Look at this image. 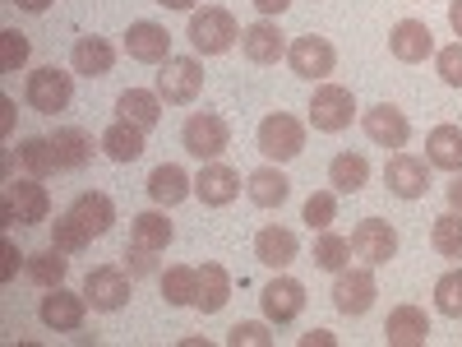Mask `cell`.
Masks as SVG:
<instances>
[{"mask_svg":"<svg viewBox=\"0 0 462 347\" xmlns=\"http://www.w3.org/2000/svg\"><path fill=\"white\" fill-rule=\"evenodd\" d=\"M241 33H245V28L236 23V14L222 10V5L195 10V14H189V28H185L195 56H222V52H231V47L241 42Z\"/></svg>","mask_w":462,"mask_h":347,"instance_id":"6da1fadb","label":"cell"},{"mask_svg":"<svg viewBox=\"0 0 462 347\" xmlns=\"http://www.w3.org/2000/svg\"><path fill=\"white\" fill-rule=\"evenodd\" d=\"M0 222H19V227H42L51 222V195L47 185L28 176V181H10L0 195Z\"/></svg>","mask_w":462,"mask_h":347,"instance_id":"7a4b0ae2","label":"cell"},{"mask_svg":"<svg viewBox=\"0 0 462 347\" xmlns=\"http://www.w3.org/2000/svg\"><path fill=\"white\" fill-rule=\"evenodd\" d=\"M84 296H88L93 311L116 315V311H125L130 296H134V274L125 264H97V268H88V278H84Z\"/></svg>","mask_w":462,"mask_h":347,"instance_id":"3957f363","label":"cell"},{"mask_svg":"<svg viewBox=\"0 0 462 347\" xmlns=\"http://www.w3.org/2000/svg\"><path fill=\"white\" fill-rule=\"evenodd\" d=\"M180 144H185L189 158H199V163L222 158L226 144H231L226 116H217V111H189V116H185V126H180Z\"/></svg>","mask_w":462,"mask_h":347,"instance_id":"277c9868","label":"cell"},{"mask_svg":"<svg viewBox=\"0 0 462 347\" xmlns=\"http://www.w3.org/2000/svg\"><path fill=\"white\" fill-rule=\"evenodd\" d=\"M259 153L268 163H291L305 153V126L296 121L291 111H268L263 121H259Z\"/></svg>","mask_w":462,"mask_h":347,"instance_id":"5b68a950","label":"cell"},{"mask_svg":"<svg viewBox=\"0 0 462 347\" xmlns=\"http://www.w3.org/2000/svg\"><path fill=\"white\" fill-rule=\"evenodd\" d=\"M287 65H291L296 80H305V84H324L328 74L337 70V47L328 42V37H319V33L291 37V47H287Z\"/></svg>","mask_w":462,"mask_h":347,"instance_id":"8992f818","label":"cell"},{"mask_svg":"<svg viewBox=\"0 0 462 347\" xmlns=\"http://www.w3.org/2000/svg\"><path fill=\"white\" fill-rule=\"evenodd\" d=\"M204 93V65L199 56H167L158 70V98L167 107H189Z\"/></svg>","mask_w":462,"mask_h":347,"instance_id":"52a82bcc","label":"cell"},{"mask_svg":"<svg viewBox=\"0 0 462 347\" xmlns=\"http://www.w3.org/2000/svg\"><path fill=\"white\" fill-rule=\"evenodd\" d=\"M23 102L37 111V116H56L74 102V74H65L60 65H42L28 74L23 84Z\"/></svg>","mask_w":462,"mask_h":347,"instance_id":"ba28073f","label":"cell"},{"mask_svg":"<svg viewBox=\"0 0 462 347\" xmlns=\"http://www.w3.org/2000/svg\"><path fill=\"white\" fill-rule=\"evenodd\" d=\"M305 111H310V126L319 135H342L346 126L356 121V93L342 89V84H319Z\"/></svg>","mask_w":462,"mask_h":347,"instance_id":"9c48e42d","label":"cell"},{"mask_svg":"<svg viewBox=\"0 0 462 347\" xmlns=\"http://www.w3.org/2000/svg\"><path fill=\"white\" fill-rule=\"evenodd\" d=\"M88 296L84 292H69V287H51L42 296V305H37V320H42L51 333H79L84 320H88Z\"/></svg>","mask_w":462,"mask_h":347,"instance_id":"30bf717a","label":"cell"},{"mask_svg":"<svg viewBox=\"0 0 462 347\" xmlns=\"http://www.w3.org/2000/svg\"><path fill=\"white\" fill-rule=\"evenodd\" d=\"M374 296H379V283H374V274H370V264H365V268L346 264L342 274H333V305H337L342 315L361 320L370 305H374Z\"/></svg>","mask_w":462,"mask_h":347,"instance_id":"8fae6325","label":"cell"},{"mask_svg":"<svg viewBox=\"0 0 462 347\" xmlns=\"http://www.w3.org/2000/svg\"><path fill=\"white\" fill-rule=\"evenodd\" d=\"M383 185H389V195L398 200H426V190H430V163L426 158H416V153H393L389 167H383Z\"/></svg>","mask_w":462,"mask_h":347,"instance_id":"7c38bea8","label":"cell"},{"mask_svg":"<svg viewBox=\"0 0 462 347\" xmlns=\"http://www.w3.org/2000/svg\"><path fill=\"white\" fill-rule=\"evenodd\" d=\"M361 130H365V139L379 144V148H407V139H411L407 111L393 107V102H374L370 111H361Z\"/></svg>","mask_w":462,"mask_h":347,"instance_id":"4fadbf2b","label":"cell"},{"mask_svg":"<svg viewBox=\"0 0 462 347\" xmlns=\"http://www.w3.org/2000/svg\"><path fill=\"white\" fill-rule=\"evenodd\" d=\"M352 255L365 259L370 268L389 264V259L398 255V231H393V222H383V218H361V222L352 227Z\"/></svg>","mask_w":462,"mask_h":347,"instance_id":"5bb4252c","label":"cell"},{"mask_svg":"<svg viewBox=\"0 0 462 347\" xmlns=\"http://www.w3.org/2000/svg\"><path fill=\"white\" fill-rule=\"evenodd\" d=\"M259 305H263V320L268 324H291L300 311H305V283L291 278V274H278L259 292Z\"/></svg>","mask_w":462,"mask_h":347,"instance_id":"9a60e30c","label":"cell"},{"mask_svg":"<svg viewBox=\"0 0 462 347\" xmlns=\"http://www.w3.org/2000/svg\"><path fill=\"white\" fill-rule=\"evenodd\" d=\"M389 56L402 61V65H426V61L435 56V33H430V23L398 19L393 33H389Z\"/></svg>","mask_w":462,"mask_h":347,"instance_id":"2e32d148","label":"cell"},{"mask_svg":"<svg viewBox=\"0 0 462 347\" xmlns=\"http://www.w3.org/2000/svg\"><path fill=\"white\" fill-rule=\"evenodd\" d=\"M195 195H199V204H208V209H226L231 200L241 195V172L226 167L222 158L204 163L199 176H195Z\"/></svg>","mask_w":462,"mask_h":347,"instance_id":"e0dca14e","label":"cell"},{"mask_svg":"<svg viewBox=\"0 0 462 347\" xmlns=\"http://www.w3.org/2000/svg\"><path fill=\"white\" fill-rule=\"evenodd\" d=\"M287 33L278 28V19H259V23H250L245 33H241V52H245V61L250 65H278L282 56H287Z\"/></svg>","mask_w":462,"mask_h":347,"instance_id":"ac0fdd59","label":"cell"},{"mask_svg":"<svg viewBox=\"0 0 462 347\" xmlns=\"http://www.w3.org/2000/svg\"><path fill=\"white\" fill-rule=\"evenodd\" d=\"M125 56L139 61V65H162L171 56V33L152 19H134L130 33H125Z\"/></svg>","mask_w":462,"mask_h":347,"instance_id":"d6986e66","label":"cell"},{"mask_svg":"<svg viewBox=\"0 0 462 347\" xmlns=\"http://www.w3.org/2000/svg\"><path fill=\"white\" fill-rule=\"evenodd\" d=\"M296 255H300V237H296V231L291 227H259L254 231V259L259 264H268V268H278V274H282V268H291L296 264Z\"/></svg>","mask_w":462,"mask_h":347,"instance_id":"ffe728a7","label":"cell"},{"mask_svg":"<svg viewBox=\"0 0 462 347\" xmlns=\"http://www.w3.org/2000/svg\"><path fill=\"white\" fill-rule=\"evenodd\" d=\"M143 135H148L143 126L125 121V116H116V121L102 130V153H106L111 163L130 167V163H139V158H143V148H148V139H143Z\"/></svg>","mask_w":462,"mask_h":347,"instance_id":"44dd1931","label":"cell"},{"mask_svg":"<svg viewBox=\"0 0 462 347\" xmlns=\"http://www.w3.org/2000/svg\"><path fill=\"white\" fill-rule=\"evenodd\" d=\"M426 338H430V315L420 305H398L383 320V342L389 347H426Z\"/></svg>","mask_w":462,"mask_h":347,"instance_id":"7402d4cb","label":"cell"},{"mask_svg":"<svg viewBox=\"0 0 462 347\" xmlns=\"http://www.w3.org/2000/svg\"><path fill=\"white\" fill-rule=\"evenodd\" d=\"M189 195H195V176H189L185 167L162 163V167L148 172V200L158 204V209H176V204L189 200Z\"/></svg>","mask_w":462,"mask_h":347,"instance_id":"603a6c76","label":"cell"},{"mask_svg":"<svg viewBox=\"0 0 462 347\" xmlns=\"http://www.w3.org/2000/svg\"><path fill=\"white\" fill-rule=\"evenodd\" d=\"M69 65H74V74H84V80H106L111 65H116V47L106 42V37H97V33L74 37V47H69Z\"/></svg>","mask_w":462,"mask_h":347,"instance_id":"cb8c5ba5","label":"cell"},{"mask_svg":"<svg viewBox=\"0 0 462 347\" xmlns=\"http://www.w3.org/2000/svg\"><path fill=\"white\" fill-rule=\"evenodd\" d=\"M245 195H250V204H259V209H282V204L291 200V181H287V172H282L278 163H268V167H254V172L245 176Z\"/></svg>","mask_w":462,"mask_h":347,"instance_id":"d4e9b609","label":"cell"},{"mask_svg":"<svg viewBox=\"0 0 462 347\" xmlns=\"http://www.w3.org/2000/svg\"><path fill=\"white\" fill-rule=\"evenodd\" d=\"M426 163L439 172H462V126L444 121L426 135Z\"/></svg>","mask_w":462,"mask_h":347,"instance_id":"484cf974","label":"cell"},{"mask_svg":"<svg viewBox=\"0 0 462 347\" xmlns=\"http://www.w3.org/2000/svg\"><path fill=\"white\" fill-rule=\"evenodd\" d=\"M231 301V274L222 264H199V292H195V311H204V315H217L222 305Z\"/></svg>","mask_w":462,"mask_h":347,"instance_id":"4316f807","label":"cell"},{"mask_svg":"<svg viewBox=\"0 0 462 347\" xmlns=\"http://www.w3.org/2000/svg\"><path fill=\"white\" fill-rule=\"evenodd\" d=\"M370 181V158L365 153H337V158L328 163V185L337 190V195H361Z\"/></svg>","mask_w":462,"mask_h":347,"instance_id":"83f0119b","label":"cell"},{"mask_svg":"<svg viewBox=\"0 0 462 347\" xmlns=\"http://www.w3.org/2000/svg\"><path fill=\"white\" fill-rule=\"evenodd\" d=\"M23 274H28V283H37L42 292H51V287H65V278H69V259H65V250H37V255H28L23 259Z\"/></svg>","mask_w":462,"mask_h":347,"instance_id":"f1b7e54d","label":"cell"},{"mask_svg":"<svg viewBox=\"0 0 462 347\" xmlns=\"http://www.w3.org/2000/svg\"><path fill=\"white\" fill-rule=\"evenodd\" d=\"M69 213L79 218L93 237H106L111 222H116V204H111V195H102V190H84V195H74Z\"/></svg>","mask_w":462,"mask_h":347,"instance_id":"f546056e","label":"cell"},{"mask_svg":"<svg viewBox=\"0 0 462 347\" xmlns=\"http://www.w3.org/2000/svg\"><path fill=\"white\" fill-rule=\"evenodd\" d=\"M116 111H121L125 121L152 130L162 121V98H158V89H125L121 98H116Z\"/></svg>","mask_w":462,"mask_h":347,"instance_id":"4dcf8cb0","label":"cell"},{"mask_svg":"<svg viewBox=\"0 0 462 347\" xmlns=\"http://www.w3.org/2000/svg\"><path fill=\"white\" fill-rule=\"evenodd\" d=\"M171 237H176V227H171L167 213H158V209H148V213H134V218H130V241L143 246V250H167Z\"/></svg>","mask_w":462,"mask_h":347,"instance_id":"1f68e13d","label":"cell"},{"mask_svg":"<svg viewBox=\"0 0 462 347\" xmlns=\"http://www.w3.org/2000/svg\"><path fill=\"white\" fill-rule=\"evenodd\" d=\"M51 144H56V163H60V172H79V167H88V163H93V139H88L79 126L56 130V135H51Z\"/></svg>","mask_w":462,"mask_h":347,"instance_id":"d6a6232c","label":"cell"},{"mask_svg":"<svg viewBox=\"0 0 462 347\" xmlns=\"http://www.w3.org/2000/svg\"><path fill=\"white\" fill-rule=\"evenodd\" d=\"M19 163H23V172L37 176V181H47L51 172H60L51 135H28V139H19Z\"/></svg>","mask_w":462,"mask_h":347,"instance_id":"836d02e7","label":"cell"},{"mask_svg":"<svg viewBox=\"0 0 462 347\" xmlns=\"http://www.w3.org/2000/svg\"><path fill=\"white\" fill-rule=\"evenodd\" d=\"M162 283V296L167 305H195V292H199V268L195 264H171L158 274Z\"/></svg>","mask_w":462,"mask_h":347,"instance_id":"e575fe53","label":"cell"},{"mask_svg":"<svg viewBox=\"0 0 462 347\" xmlns=\"http://www.w3.org/2000/svg\"><path fill=\"white\" fill-rule=\"evenodd\" d=\"M346 264H352V237H337L333 227H324L315 237V268H324V274H342Z\"/></svg>","mask_w":462,"mask_h":347,"instance_id":"d590c367","label":"cell"},{"mask_svg":"<svg viewBox=\"0 0 462 347\" xmlns=\"http://www.w3.org/2000/svg\"><path fill=\"white\" fill-rule=\"evenodd\" d=\"M47 227H51V246L65 250V255H84V250L93 246V231H88L79 218H74L69 209H65L56 222H47Z\"/></svg>","mask_w":462,"mask_h":347,"instance_id":"8d00e7d4","label":"cell"},{"mask_svg":"<svg viewBox=\"0 0 462 347\" xmlns=\"http://www.w3.org/2000/svg\"><path fill=\"white\" fill-rule=\"evenodd\" d=\"M430 246L444 255V259H462V213H439L435 227H430Z\"/></svg>","mask_w":462,"mask_h":347,"instance_id":"74e56055","label":"cell"},{"mask_svg":"<svg viewBox=\"0 0 462 347\" xmlns=\"http://www.w3.org/2000/svg\"><path fill=\"white\" fill-rule=\"evenodd\" d=\"M300 222L310 227V231L333 227L337 222V190H315V195L305 200V209H300Z\"/></svg>","mask_w":462,"mask_h":347,"instance_id":"f35d334b","label":"cell"},{"mask_svg":"<svg viewBox=\"0 0 462 347\" xmlns=\"http://www.w3.org/2000/svg\"><path fill=\"white\" fill-rule=\"evenodd\" d=\"M435 311L444 320H462V268H448L435 283Z\"/></svg>","mask_w":462,"mask_h":347,"instance_id":"ab89813d","label":"cell"},{"mask_svg":"<svg viewBox=\"0 0 462 347\" xmlns=\"http://www.w3.org/2000/svg\"><path fill=\"white\" fill-rule=\"evenodd\" d=\"M28 56H32V42H28L19 28H5V33H0V70L14 74V70L28 65Z\"/></svg>","mask_w":462,"mask_h":347,"instance_id":"60d3db41","label":"cell"},{"mask_svg":"<svg viewBox=\"0 0 462 347\" xmlns=\"http://www.w3.org/2000/svg\"><path fill=\"white\" fill-rule=\"evenodd\" d=\"M226 342L231 347H273V333H268L263 320H241L226 329Z\"/></svg>","mask_w":462,"mask_h":347,"instance_id":"b9f144b4","label":"cell"},{"mask_svg":"<svg viewBox=\"0 0 462 347\" xmlns=\"http://www.w3.org/2000/svg\"><path fill=\"white\" fill-rule=\"evenodd\" d=\"M435 74H439L448 89H462V42L435 47Z\"/></svg>","mask_w":462,"mask_h":347,"instance_id":"7bdbcfd3","label":"cell"},{"mask_svg":"<svg viewBox=\"0 0 462 347\" xmlns=\"http://www.w3.org/2000/svg\"><path fill=\"white\" fill-rule=\"evenodd\" d=\"M152 255H158V250H143V246H134V241H130V246H125V268H130L134 278H152V274H162Z\"/></svg>","mask_w":462,"mask_h":347,"instance_id":"ee69618b","label":"cell"},{"mask_svg":"<svg viewBox=\"0 0 462 347\" xmlns=\"http://www.w3.org/2000/svg\"><path fill=\"white\" fill-rule=\"evenodd\" d=\"M19 259H28V255H19V246L5 237V241H0V283H14L19 278Z\"/></svg>","mask_w":462,"mask_h":347,"instance_id":"f6af8a7d","label":"cell"},{"mask_svg":"<svg viewBox=\"0 0 462 347\" xmlns=\"http://www.w3.org/2000/svg\"><path fill=\"white\" fill-rule=\"evenodd\" d=\"M250 5H254L263 19H278V14H287V10H291V0H250Z\"/></svg>","mask_w":462,"mask_h":347,"instance_id":"bcb514c9","label":"cell"},{"mask_svg":"<svg viewBox=\"0 0 462 347\" xmlns=\"http://www.w3.org/2000/svg\"><path fill=\"white\" fill-rule=\"evenodd\" d=\"M337 342V333H328V329H310V333H300V347H333Z\"/></svg>","mask_w":462,"mask_h":347,"instance_id":"7dc6e473","label":"cell"},{"mask_svg":"<svg viewBox=\"0 0 462 347\" xmlns=\"http://www.w3.org/2000/svg\"><path fill=\"white\" fill-rule=\"evenodd\" d=\"M444 195H448V209L462 213V172H453V181L444 185Z\"/></svg>","mask_w":462,"mask_h":347,"instance_id":"c3c4849f","label":"cell"},{"mask_svg":"<svg viewBox=\"0 0 462 347\" xmlns=\"http://www.w3.org/2000/svg\"><path fill=\"white\" fill-rule=\"evenodd\" d=\"M0 135H14V98H0Z\"/></svg>","mask_w":462,"mask_h":347,"instance_id":"681fc988","label":"cell"},{"mask_svg":"<svg viewBox=\"0 0 462 347\" xmlns=\"http://www.w3.org/2000/svg\"><path fill=\"white\" fill-rule=\"evenodd\" d=\"M448 28H453V37L462 42V0H448Z\"/></svg>","mask_w":462,"mask_h":347,"instance_id":"f907efd6","label":"cell"},{"mask_svg":"<svg viewBox=\"0 0 462 347\" xmlns=\"http://www.w3.org/2000/svg\"><path fill=\"white\" fill-rule=\"evenodd\" d=\"M14 5H19L23 14H47V10L56 5V0H14Z\"/></svg>","mask_w":462,"mask_h":347,"instance_id":"816d5d0a","label":"cell"},{"mask_svg":"<svg viewBox=\"0 0 462 347\" xmlns=\"http://www.w3.org/2000/svg\"><path fill=\"white\" fill-rule=\"evenodd\" d=\"M158 5H162V10H185V14H195L199 0H158Z\"/></svg>","mask_w":462,"mask_h":347,"instance_id":"f5cc1de1","label":"cell"}]
</instances>
